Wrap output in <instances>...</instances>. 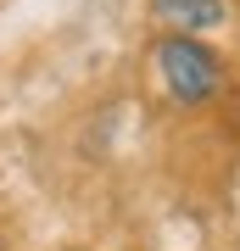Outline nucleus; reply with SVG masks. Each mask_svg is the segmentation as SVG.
<instances>
[{"mask_svg": "<svg viewBox=\"0 0 240 251\" xmlns=\"http://www.w3.org/2000/svg\"><path fill=\"white\" fill-rule=\"evenodd\" d=\"M157 73L162 84H168L173 100H185V106H201V100L218 95V56L201 45L196 34H162L157 39Z\"/></svg>", "mask_w": 240, "mask_h": 251, "instance_id": "1", "label": "nucleus"}, {"mask_svg": "<svg viewBox=\"0 0 240 251\" xmlns=\"http://www.w3.org/2000/svg\"><path fill=\"white\" fill-rule=\"evenodd\" d=\"M157 23H168V34H207L223 23V0H151Z\"/></svg>", "mask_w": 240, "mask_h": 251, "instance_id": "2", "label": "nucleus"}]
</instances>
